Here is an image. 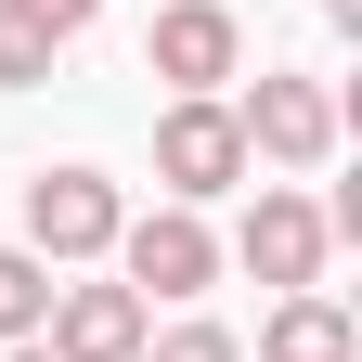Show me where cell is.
<instances>
[{
    "label": "cell",
    "mask_w": 362,
    "mask_h": 362,
    "mask_svg": "<svg viewBox=\"0 0 362 362\" xmlns=\"http://www.w3.org/2000/svg\"><path fill=\"white\" fill-rule=\"evenodd\" d=\"M156 181H168V207H207V194L246 181V129H233L220 90H168V117H156Z\"/></svg>",
    "instance_id": "1"
},
{
    "label": "cell",
    "mask_w": 362,
    "mask_h": 362,
    "mask_svg": "<svg viewBox=\"0 0 362 362\" xmlns=\"http://www.w3.org/2000/svg\"><path fill=\"white\" fill-rule=\"evenodd\" d=\"M104 259H117V285L143 298V310H156V298H207V285H220V233H207L194 207L117 220V246H104Z\"/></svg>",
    "instance_id": "2"
},
{
    "label": "cell",
    "mask_w": 362,
    "mask_h": 362,
    "mask_svg": "<svg viewBox=\"0 0 362 362\" xmlns=\"http://www.w3.org/2000/svg\"><path fill=\"white\" fill-rule=\"evenodd\" d=\"M233 129H246V168L272 156V168H324L337 156V90L324 78H259L246 104H233Z\"/></svg>",
    "instance_id": "3"
},
{
    "label": "cell",
    "mask_w": 362,
    "mask_h": 362,
    "mask_svg": "<svg viewBox=\"0 0 362 362\" xmlns=\"http://www.w3.org/2000/svg\"><path fill=\"white\" fill-rule=\"evenodd\" d=\"M117 220H129V207H117L104 168H39V181H26V246L52 259V272H65V259H104Z\"/></svg>",
    "instance_id": "4"
},
{
    "label": "cell",
    "mask_w": 362,
    "mask_h": 362,
    "mask_svg": "<svg viewBox=\"0 0 362 362\" xmlns=\"http://www.w3.org/2000/svg\"><path fill=\"white\" fill-rule=\"evenodd\" d=\"M233 65H246L233 0H168V13L143 26V78H168V90H220Z\"/></svg>",
    "instance_id": "5"
},
{
    "label": "cell",
    "mask_w": 362,
    "mask_h": 362,
    "mask_svg": "<svg viewBox=\"0 0 362 362\" xmlns=\"http://www.w3.org/2000/svg\"><path fill=\"white\" fill-rule=\"evenodd\" d=\"M324 246H337V233H324V207H310V194H259V207H246V233H233V259L259 272L272 298L324 285Z\"/></svg>",
    "instance_id": "6"
},
{
    "label": "cell",
    "mask_w": 362,
    "mask_h": 362,
    "mask_svg": "<svg viewBox=\"0 0 362 362\" xmlns=\"http://www.w3.org/2000/svg\"><path fill=\"white\" fill-rule=\"evenodd\" d=\"M39 337H52V362H129L156 324H143V298H129V285H52Z\"/></svg>",
    "instance_id": "7"
},
{
    "label": "cell",
    "mask_w": 362,
    "mask_h": 362,
    "mask_svg": "<svg viewBox=\"0 0 362 362\" xmlns=\"http://www.w3.org/2000/svg\"><path fill=\"white\" fill-rule=\"evenodd\" d=\"M362 337H349V310L324 298V285H298V298H272V324H259V362H349Z\"/></svg>",
    "instance_id": "8"
},
{
    "label": "cell",
    "mask_w": 362,
    "mask_h": 362,
    "mask_svg": "<svg viewBox=\"0 0 362 362\" xmlns=\"http://www.w3.org/2000/svg\"><path fill=\"white\" fill-rule=\"evenodd\" d=\"M52 285H65V272L39 259V246H0V349H13V337H39V310H52Z\"/></svg>",
    "instance_id": "9"
},
{
    "label": "cell",
    "mask_w": 362,
    "mask_h": 362,
    "mask_svg": "<svg viewBox=\"0 0 362 362\" xmlns=\"http://www.w3.org/2000/svg\"><path fill=\"white\" fill-rule=\"evenodd\" d=\"M39 78H52V39H39L13 0H0V90H39Z\"/></svg>",
    "instance_id": "10"
},
{
    "label": "cell",
    "mask_w": 362,
    "mask_h": 362,
    "mask_svg": "<svg viewBox=\"0 0 362 362\" xmlns=\"http://www.w3.org/2000/svg\"><path fill=\"white\" fill-rule=\"evenodd\" d=\"M129 362H246V349H233V324H168V337H143Z\"/></svg>",
    "instance_id": "11"
},
{
    "label": "cell",
    "mask_w": 362,
    "mask_h": 362,
    "mask_svg": "<svg viewBox=\"0 0 362 362\" xmlns=\"http://www.w3.org/2000/svg\"><path fill=\"white\" fill-rule=\"evenodd\" d=\"M13 13H26V26L65 52V39H90V13H104V0H13Z\"/></svg>",
    "instance_id": "12"
},
{
    "label": "cell",
    "mask_w": 362,
    "mask_h": 362,
    "mask_svg": "<svg viewBox=\"0 0 362 362\" xmlns=\"http://www.w3.org/2000/svg\"><path fill=\"white\" fill-rule=\"evenodd\" d=\"M0 362H52V349H39V337H13V349H0Z\"/></svg>",
    "instance_id": "13"
}]
</instances>
